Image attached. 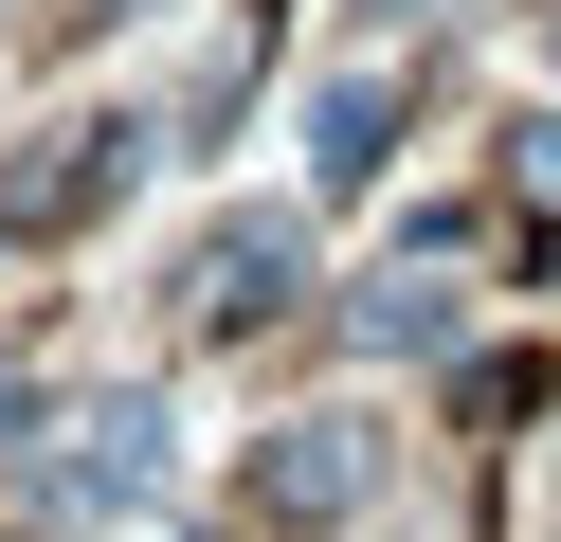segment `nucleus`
<instances>
[{"mask_svg": "<svg viewBox=\"0 0 561 542\" xmlns=\"http://www.w3.org/2000/svg\"><path fill=\"white\" fill-rule=\"evenodd\" d=\"M146 127H37V163H0V235H73V217L127 199Z\"/></svg>", "mask_w": 561, "mask_h": 542, "instance_id": "obj_3", "label": "nucleus"}, {"mask_svg": "<svg viewBox=\"0 0 561 542\" xmlns=\"http://www.w3.org/2000/svg\"><path fill=\"white\" fill-rule=\"evenodd\" d=\"M146 488H163V416H146V397H91L73 452H55V506H91V524H110V506H146Z\"/></svg>", "mask_w": 561, "mask_h": 542, "instance_id": "obj_4", "label": "nucleus"}, {"mask_svg": "<svg viewBox=\"0 0 561 542\" xmlns=\"http://www.w3.org/2000/svg\"><path fill=\"white\" fill-rule=\"evenodd\" d=\"M525 199H561V127H525Z\"/></svg>", "mask_w": 561, "mask_h": 542, "instance_id": "obj_7", "label": "nucleus"}, {"mask_svg": "<svg viewBox=\"0 0 561 542\" xmlns=\"http://www.w3.org/2000/svg\"><path fill=\"white\" fill-rule=\"evenodd\" d=\"M55 19H73V36H91V19H127V0H55Z\"/></svg>", "mask_w": 561, "mask_h": 542, "instance_id": "obj_9", "label": "nucleus"}, {"mask_svg": "<svg viewBox=\"0 0 561 542\" xmlns=\"http://www.w3.org/2000/svg\"><path fill=\"white\" fill-rule=\"evenodd\" d=\"M363 488H380V434H363V416H290V434H254V524H272V542L344 524Z\"/></svg>", "mask_w": 561, "mask_h": 542, "instance_id": "obj_2", "label": "nucleus"}, {"mask_svg": "<svg viewBox=\"0 0 561 542\" xmlns=\"http://www.w3.org/2000/svg\"><path fill=\"white\" fill-rule=\"evenodd\" d=\"M290 289H308V235H290V217H218V235L182 253V325H199V344L290 325Z\"/></svg>", "mask_w": 561, "mask_h": 542, "instance_id": "obj_1", "label": "nucleus"}, {"mask_svg": "<svg viewBox=\"0 0 561 542\" xmlns=\"http://www.w3.org/2000/svg\"><path fill=\"white\" fill-rule=\"evenodd\" d=\"M308 163H327V181H380V163H399V91H380V72H344V91L308 108Z\"/></svg>", "mask_w": 561, "mask_h": 542, "instance_id": "obj_5", "label": "nucleus"}, {"mask_svg": "<svg viewBox=\"0 0 561 542\" xmlns=\"http://www.w3.org/2000/svg\"><path fill=\"white\" fill-rule=\"evenodd\" d=\"M344 325H363L380 361H435V344H453V289H435V272H380V289H363Z\"/></svg>", "mask_w": 561, "mask_h": 542, "instance_id": "obj_6", "label": "nucleus"}, {"mask_svg": "<svg viewBox=\"0 0 561 542\" xmlns=\"http://www.w3.org/2000/svg\"><path fill=\"white\" fill-rule=\"evenodd\" d=\"M363 19H380V36H416V19H453V0H363Z\"/></svg>", "mask_w": 561, "mask_h": 542, "instance_id": "obj_8", "label": "nucleus"}]
</instances>
